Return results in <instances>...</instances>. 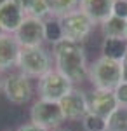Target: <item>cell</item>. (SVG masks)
Here are the masks:
<instances>
[{"instance_id":"d4e9b609","label":"cell","mask_w":127,"mask_h":131,"mask_svg":"<svg viewBox=\"0 0 127 131\" xmlns=\"http://www.w3.org/2000/svg\"><path fill=\"white\" fill-rule=\"evenodd\" d=\"M52 131H68V129H61V128H58V129H52Z\"/></svg>"},{"instance_id":"7c38bea8","label":"cell","mask_w":127,"mask_h":131,"mask_svg":"<svg viewBox=\"0 0 127 131\" xmlns=\"http://www.w3.org/2000/svg\"><path fill=\"white\" fill-rule=\"evenodd\" d=\"M21 46L16 40L14 33H2L0 35V72L18 67Z\"/></svg>"},{"instance_id":"9a60e30c","label":"cell","mask_w":127,"mask_h":131,"mask_svg":"<svg viewBox=\"0 0 127 131\" xmlns=\"http://www.w3.org/2000/svg\"><path fill=\"white\" fill-rule=\"evenodd\" d=\"M101 51H103V56L122 61L127 52V40L125 39H105Z\"/></svg>"},{"instance_id":"7a4b0ae2","label":"cell","mask_w":127,"mask_h":131,"mask_svg":"<svg viewBox=\"0 0 127 131\" xmlns=\"http://www.w3.org/2000/svg\"><path fill=\"white\" fill-rule=\"evenodd\" d=\"M87 77L94 89L115 91V88L122 82V61L101 56L89 67Z\"/></svg>"},{"instance_id":"ac0fdd59","label":"cell","mask_w":127,"mask_h":131,"mask_svg":"<svg viewBox=\"0 0 127 131\" xmlns=\"http://www.w3.org/2000/svg\"><path fill=\"white\" fill-rule=\"evenodd\" d=\"M106 131H127V107L118 105L106 119Z\"/></svg>"},{"instance_id":"d6986e66","label":"cell","mask_w":127,"mask_h":131,"mask_svg":"<svg viewBox=\"0 0 127 131\" xmlns=\"http://www.w3.org/2000/svg\"><path fill=\"white\" fill-rule=\"evenodd\" d=\"M82 126L85 131H106V119L98 117L94 114H87L82 119Z\"/></svg>"},{"instance_id":"5b68a950","label":"cell","mask_w":127,"mask_h":131,"mask_svg":"<svg viewBox=\"0 0 127 131\" xmlns=\"http://www.w3.org/2000/svg\"><path fill=\"white\" fill-rule=\"evenodd\" d=\"M30 119L33 124L47 131H52L61 126V122L65 121V115H63L59 101H49L39 98L30 110Z\"/></svg>"},{"instance_id":"4316f807","label":"cell","mask_w":127,"mask_h":131,"mask_svg":"<svg viewBox=\"0 0 127 131\" xmlns=\"http://www.w3.org/2000/svg\"><path fill=\"white\" fill-rule=\"evenodd\" d=\"M0 88H2V77H0Z\"/></svg>"},{"instance_id":"6da1fadb","label":"cell","mask_w":127,"mask_h":131,"mask_svg":"<svg viewBox=\"0 0 127 131\" xmlns=\"http://www.w3.org/2000/svg\"><path fill=\"white\" fill-rule=\"evenodd\" d=\"M52 56L56 61V70H59L73 84L85 81L89 75V67L82 42L61 39L52 44Z\"/></svg>"},{"instance_id":"83f0119b","label":"cell","mask_w":127,"mask_h":131,"mask_svg":"<svg viewBox=\"0 0 127 131\" xmlns=\"http://www.w3.org/2000/svg\"><path fill=\"white\" fill-rule=\"evenodd\" d=\"M2 33H4V31H2V30H0V35H2Z\"/></svg>"},{"instance_id":"603a6c76","label":"cell","mask_w":127,"mask_h":131,"mask_svg":"<svg viewBox=\"0 0 127 131\" xmlns=\"http://www.w3.org/2000/svg\"><path fill=\"white\" fill-rule=\"evenodd\" d=\"M122 82H127V52L122 60Z\"/></svg>"},{"instance_id":"2e32d148","label":"cell","mask_w":127,"mask_h":131,"mask_svg":"<svg viewBox=\"0 0 127 131\" xmlns=\"http://www.w3.org/2000/svg\"><path fill=\"white\" fill-rule=\"evenodd\" d=\"M47 4V9H49V16L50 18H63L70 12L77 10L80 0H45Z\"/></svg>"},{"instance_id":"e0dca14e","label":"cell","mask_w":127,"mask_h":131,"mask_svg":"<svg viewBox=\"0 0 127 131\" xmlns=\"http://www.w3.org/2000/svg\"><path fill=\"white\" fill-rule=\"evenodd\" d=\"M21 9L24 10V14L30 18H39L44 19L45 16H49V9L45 0H14Z\"/></svg>"},{"instance_id":"44dd1931","label":"cell","mask_w":127,"mask_h":131,"mask_svg":"<svg viewBox=\"0 0 127 131\" xmlns=\"http://www.w3.org/2000/svg\"><path fill=\"white\" fill-rule=\"evenodd\" d=\"M115 98H117V103L122 105V107H127V82H120L117 88H115Z\"/></svg>"},{"instance_id":"277c9868","label":"cell","mask_w":127,"mask_h":131,"mask_svg":"<svg viewBox=\"0 0 127 131\" xmlns=\"http://www.w3.org/2000/svg\"><path fill=\"white\" fill-rule=\"evenodd\" d=\"M39 96L42 100L49 101H61L70 91L73 89V82L66 79L63 73L56 68L49 70L45 75H42L39 79Z\"/></svg>"},{"instance_id":"484cf974","label":"cell","mask_w":127,"mask_h":131,"mask_svg":"<svg viewBox=\"0 0 127 131\" xmlns=\"http://www.w3.org/2000/svg\"><path fill=\"white\" fill-rule=\"evenodd\" d=\"M125 40H127V26H125Z\"/></svg>"},{"instance_id":"ba28073f","label":"cell","mask_w":127,"mask_h":131,"mask_svg":"<svg viewBox=\"0 0 127 131\" xmlns=\"http://www.w3.org/2000/svg\"><path fill=\"white\" fill-rule=\"evenodd\" d=\"M14 37L21 47H40L45 40V21L26 16Z\"/></svg>"},{"instance_id":"7402d4cb","label":"cell","mask_w":127,"mask_h":131,"mask_svg":"<svg viewBox=\"0 0 127 131\" xmlns=\"http://www.w3.org/2000/svg\"><path fill=\"white\" fill-rule=\"evenodd\" d=\"M16 131H47L44 129V128H40V126H37V124H33V122H26V124H23V126H19Z\"/></svg>"},{"instance_id":"4fadbf2b","label":"cell","mask_w":127,"mask_h":131,"mask_svg":"<svg viewBox=\"0 0 127 131\" xmlns=\"http://www.w3.org/2000/svg\"><path fill=\"white\" fill-rule=\"evenodd\" d=\"M80 10L87 14L94 25H101L113 14V0H80Z\"/></svg>"},{"instance_id":"30bf717a","label":"cell","mask_w":127,"mask_h":131,"mask_svg":"<svg viewBox=\"0 0 127 131\" xmlns=\"http://www.w3.org/2000/svg\"><path fill=\"white\" fill-rule=\"evenodd\" d=\"M117 107L118 103L113 91L94 89V93L89 98V114H94V115L103 117V119H108Z\"/></svg>"},{"instance_id":"8992f818","label":"cell","mask_w":127,"mask_h":131,"mask_svg":"<svg viewBox=\"0 0 127 131\" xmlns=\"http://www.w3.org/2000/svg\"><path fill=\"white\" fill-rule=\"evenodd\" d=\"M58 21L63 31V39H70L75 42H84L94 28V23L91 21V18L87 14H84L80 9L59 18Z\"/></svg>"},{"instance_id":"cb8c5ba5","label":"cell","mask_w":127,"mask_h":131,"mask_svg":"<svg viewBox=\"0 0 127 131\" xmlns=\"http://www.w3.org/2000/svg\"><path fill=\"white\" fill-rule=\"evenodd\" d=\"M5 2H9V0H0V5H4Z\"/></svg>"},{"instance_id":"8fae6325","label":"cell","mask_w":127,"mask_h":131,"mask_svg":"<svg viewBox=\"0 0 127 131\" xmlns=\"http://www.w3.org/2000/svg\"><path fill=\"white\" fill-rule=\"evenodd\" d=\"M24 18V10L14 0H9L4 5H0V30L4 33H16Z\"/></svg>"},{"instance_id":"ffe728a7","label":"cell","mask_w":127,"mask_h":131,"mask_svg":"<svg viewBox=\"0 0 127 131\" xmlns=\"http://www.w3.org/2000/svg\"><path fill=\"white\" fill-rule=\"evenodd\" d=\"M61 39H63V31L59 26V21L56 18L45 21V40H49L50 44H56Z\"/></svg>"},{"instance_id":"9c48e42d","label":"cell","mask_w":127,"mask_h":131,"mask_svg":"<svg viewBox=\"0 0 127 131\" xmlns=\"http://www.w3.org/2000/svg\"><path fill=\"white\" fill-rule=\"evenodd\" d=\"M65 119L70 121H82L89 114V98L80 89H71L59 101Z\"/></svg>"},{"instance_id":"5bb4252c","label":"cell","mask_w":127,"mask_h":131,"mask_svg":"<svg viewBox=\"0 0 127 131\" xmlns=\"http://www.w3.org/2000/svg\"><path fill=\"white\" fill-rule=\"evenodd\" d=\"M125 26L127 19L111 14L105 23H101V31L105 39H125Z\"/></svg>"},{"instance_id":"52a82bcc","label":"cell","mask_w":127,"mask_h":131,"mask_svg":"<svg viewBox=\"0 0 127 131\" xmlns=\"http://www.w3.org/2000/svg\"><path fill=\"white\" fill-rule=\"evenodd\" d=\"M2 91L10 103L24 105L26 101H30L31 94H33V86L30 82V77L19 72V73H10L2 82Z\"/></svg>"},{"instance_id":"3957f363","label":"cell","mask_w":127,"mask_h":131,"mask_svg":"<svg viewBox=\"0 0 127 131\" xmlns=\"http://www.w3.org/2000/svg\"><path fill=\"white\" fill-rule=\"evenodd\" d=\"M19 72L30 79H40L49 70H52V60L50 54L40 47H21L19 58H18Z\"/></svg>"},{"instance_id":"f1b7e54d","label":"cell","mask_w":127,"mask_h":131,"mask_svg":"<svg viewBox=\"0 0 127 131\" xmlns=\"http://www.w3.org/2000/svg\"><path fill=\"white\" fill-rule=\"evenodd\" d=\"M9 131H10V129H9Z\"/></svg>"}]
</instances>
